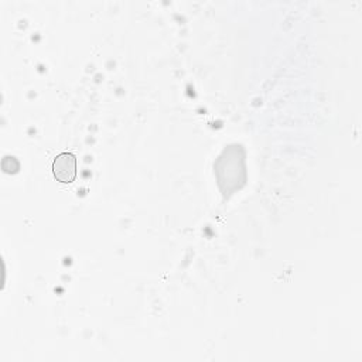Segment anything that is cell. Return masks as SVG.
I'll use <instances>...</instances> for the list:
<instances>
[{"label":"cell","mask_w":362,"mask_h":362,"mask_svg":"<svg viewBox=\"0 0 362 362\" xmlns=\"http://www.w3.org/2000/svg\"><path fill=\"white\" fill-rule=\"evenodd\" d=\"M54 177L64 184H71L77 177V159L73 153H61L53 163Z\"/></svg>","instance_id":"1"}]
</instances>
